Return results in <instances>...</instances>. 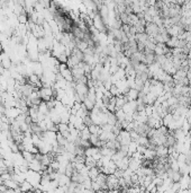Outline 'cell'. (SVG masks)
Segmentation results:
<instances>
[{"instance_id":"8","label":"cell","mask_w":191,"mask_h":193,"mask_svg":"<svg viewBox=\"0 0 191 193\" xmlns=\"http://www.w3.org/2000/svg\"><path fill=\"white\" fill-rule=\"evenodd\" d=\"M179 184H180L181 190H187V188H190V176H189V175H183L181 177V179H180Z\"/></svg>"},{"instance_id":"5","label":"cell","mask_w":191,"mask_h":193,"mask_svg":"<svg viewBox=\"0 0 191 193\" xmlns=\"http://www.w3.org/2000/svg\"><path fill=\"white\" fill-rule=\"evenodd\" d=\"M129 159H131V157L126 156V157H124L123 159L116 161L115 164H116V166H117V170H127V168H128V165H129Z\"/></svg>"},{"instance_id":"6","label":"cell","mask_w":191,"mask_h":193,"mask_svg":"<svg viewBox=\"0 0 191 193\" xmlns=\"http://www.w3.org/2000/svg\"><path fill=\"white\" fill-rule=\"evenodd\" d=\"M57 183H59V186H62V188H66V186H69L71 183V177L69 176H66L65 174H60L59 175V177L57 179Z\"/></svg>"},{"instance_id":"16","label":"cell","mask_w":191,"mask_h":193,"mask_svg":"<svg viewBox=\"0 0 191 193\" xmlns=\"http://www.w3.org/2000/svg\"><path fill=\"white\" fill-rule=\"evenodd\" d=\"M22 155H23L24 159L26 160L28 164H29V163H32V161L34 160V158H35V155H34V154H32V152H28V151H25V150L22 152Z\"/></svg>"},{"instance_id":"3","label":"cell","mask_w":191,"mask_h":193,"mask_svg":"<svg viewBox=\"0 0 191 193\" xmlns=\"http://www.w3.org/2000/svg\"><path fill=\"white\" fill-rule=\"evenodd\" d=\"M0 63H1V66L4 67L5 70H9L10 68H11L13 60H11V58H10V56L7 52H2L0 54Z\"/></svg>"},{"instance_id":"14","label":"cell","mask_w":191,"mask_h":193,"mask_svg":"<svg viewBox=\"0 0 191 193\" xmlns=\"http://www.w3.org/2000/svg\"><path fill=\"white\" fill-rule=\"evenodd\" d=\"M115 115H116L117 121H118L119 123H121V122H124V121H125L126 114H125V112H124L123 110H116V111H115Z\"/></svg>"},{"instance_id":"18","label":"cell","mask_w":191,"mask_h":193,"mask_svg":"<svg viewBox=\"0 0 191 193\" xmlns=\"http://www.w3.org/2000/svg\"><path fill=\"white\" fill-rule=\"evenodd\" d=\"M0 184H4V181H2V179H1V176H0Z\"/></svg>"},{"instance_id":"9","label":"cell","mask_w":191,"mask_h":193,"mask_svg":"<svg viewBox=\"0 0 191 193\" xmlns=\"http://www.w3.org/2000/svg\"><path fill=\"white\" fill-rule=\"evenodd\" d=\"M100 173H101V170H100V168L97 167V166H96V167H92V168H89V174H88L89 179H91V181H94Z\"/></svg>"},{"instance_id":"10","label":"cell","mask_w":191,"mask_h":193,"mask_svg":"<svg viewBox=\"0 0 191 193\" xmlns=\"http://www.w3.org/2000/svg\"><path fill=\"white\" fill-rule=\"evenodd\" d=\"M127 102L128 101H127L126 96H124V95H120V96L116 97V110H121Z\"/></svg>"},{"instance_id":"7","label":"cell","mask_w":191,"mask_h":193,"mask_svg":"<svg viewBox=\"0 0 191 193\" xmlns=\"http://www.w3.org/2000/svg\"><path fill=\"white\" fill-rule=\"evenodd\" d=\"M126 98L128 102H132V101H137L138 99V96H140V92L136 90L135 88H131L128 90V93L125 95Z\"/></svg>"},{"instance_id":"2","label":"cell","mask_w":191,"mask_h":193,"mask_svg":"<svg viewBox=\"0 0 191 193\" xmlns=\"http://www.w3.org/2000/svg\"><path fill=\"white\" fill-rule=\"evenodd\" d=\"M158 32H160V29L156 24H154L153 22L151 23H146L145 25V33L149 35V38H153L155 35H158Z\"/></svg>"},{"instance_id":"17","label":"cell","mask_w":191,"mask_h":193,"mask_svg":"<svg viewBox=\"0 0 191 193\" xmlns=\"http://www.w3.org/2000/svg\"><path fill=\"white\" fill-rule=\"evenodd\" d=\"M70 131V128H69V124H65V123H60L57 124V132L60 133H65V132Z\"/></svg>"},{"instance_id":"15","label":"cell","mask_w":191,"mask_h":193,"mask_svg":"<svg viewBox=\"0 0 191 193\" xmlns=\"http://www.w3.org/2000/svg\"><path fill=\"white\" fill-rule=\"evenodd\" d=\"M90 136H91V133L89 131V129L87 127L83 128L81 131H80V138L82 139V140H89L90 139Z\"/></svg>"},{"instance_id":"12","label":"cell","mask_w":191,"mask_h":193,"mask_svg":"<svg viewBox=\"0 0 191 193\" xmlns=\"http://www.w3.org/2000/svg\"><path fill=\"white\" fill-rule=\"evenodd\" d=\"M4 184L6 185V188H10V190H17V188H19V184L16 183L14 179H8V181H5L4 182Z\"/></svg>"},{"instance_id":"11","label":"cell","mask_w":191,"mask_h":193,"mask_svg":"<svg viewBox=\"0 0 191 193\" xmlns=\"http://www.w3.org/2000/svg\"><path fill=\"white\" fill-rule=\"evenodd\" d=\"M149 40V35L145 33H140V34H136L135 35V41L137 43H143V44H146V42Z\"/></svg>"},{"instance_id":"4","label":"cell","mask_w":191,"mask_h":193,"mask_svg":"<svg viewBox=\"0 0 191 193\" xmlns=\"http://www.w3.org/2000/svg\"><path fill=\"white\" fill-rule=\"evenodd\" d=\"M155 152H156V158L163 159V158H168L169 157V148L163 146V145L156 146V148H155Z\"/></svg>"},{"instance_id":"13","label":"cell","mask_w":191,"mask_h":193,"mask_svg":"<svg viewBox=\"0 0 191 193\" xmlns=\"http://www.w3.org/2000/svg\"><path fill=\"white\" fill-rule=\"evenodd\" d=\"M19 188H20V190L24 191V192H30V191H33L34 190L33 185L29 183V182H27V181H25L23 184H20Z\"/></svg>"},{"instance_id":"1","label":"cell","mask_w":191,"mask_h":193,"mask_svg":"<svg viewBox=\"0 0 191 193\" xmlns=\"http://www.w3.org/2000/svg\"><path fill=\"white\" fill-rule=\"evenodd\" d=\"M117 141L120 143V146H129L132 142V138L129 132L126 130H121L117 136Z\"/></svg>"}]
</instances>
